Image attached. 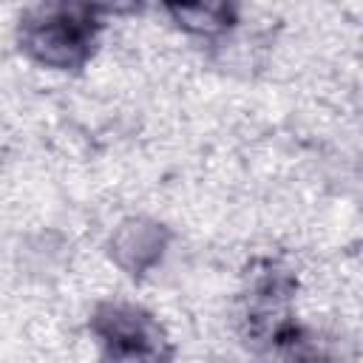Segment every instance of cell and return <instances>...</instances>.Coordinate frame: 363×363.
Wrapping results in <instances>:
<instances>
[{
  "label": "cell",
  "mask_w": 363,
  "mask_h": 363,
  "mask_svg": "<svg viewBox=\"0 0 363 363\" xmlns=\"http://www.w3.org/2000/svg\"><path fill=\"white\" fill-rule=\"evenodd\" d=\"M102 9L74 3H43L28 9L17 26L20 51L54 71H79L94 57Z\"/></svg>",
  "instance_id": "1"
},
{
  "label": "cell",
  "mask_w": 363,
  "mask_h": 363,
  "mask_svg": "<svg viewBox=\"0 0 363 363\" xmlns=\"http://www.w3.org/2000/svg\"><path fill=\"white\" fill-rule=\"evenodd\" d=\"M102 363H170L173 343L153 312L128 301H105L91 315Z\"/></svg>",
  "instance_id": "2"
},
{
  "label": "cell",
  "mask_w": 363,
  "mask_h": 363,
  "mask_svg": "<svg viewBox=\"0 0 363 363\" xmlns=\"http://www.w3.org/2000/svg\"><path fill=\"white\" fill-rule=\"evenodd\" d=\"M167 14L179 28L201 37H216L235 26L233 6H167Z\"/></svg>",
  "instance_id": "3"
}]
</instances>
